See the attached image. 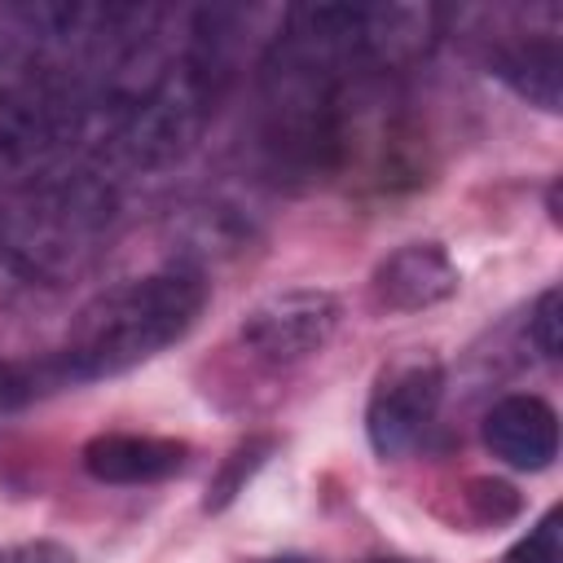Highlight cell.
Instances as JSON below:
<instances>
[{
    "label": "cell",
    "instance_id": "9c48e42d",
    "mask_svg": "<svg viewBox=\"0 0 563 563\" xmlns=\"http://www.w3.org/2000/svg\"><path fill=\"white\" fill-rule=\"evenodd\" d=\"M57 387H62V374H57L53 356H40V361H0V418L35 405L40 396H48Z\"/></svg>",
    "mask_w": 563,
    "mask_h": 563
},
{
    "label": "cell",
    "instance_id": "6da1fadb",
    "mask_svg": "<svg viewBox=\"0 0 563 563\" xmlns=\"http://www.w3.org/2000/svg\"><path fill=\"white\" fill-rule=\"evenodd\" d=\"M207 299H211L207 273L180 260L145 277H128L97 290L75 312L62 347L48 352L62 374V387L114 378L145 365L150 356L180 343L198 325Z\"/></svg>",
    "mask_w": 563,
    "mask_h": 563
},
{
    "label": "cell",
    "instance_id": "7a4b0ae2",
    "mask_svg": "<svg viewBox=\"0 0 563 563\" xmlns=\"http://www.w3.org/2000/svg\"><path fill=\"white\" fill-rule=\"evenodd\" d=\"M114 224V185L92 167L40 172L0 207V282L57 290L92 264Z\"/></svg>",
    "mask_w": 563,
    "mask_h": 563
},
{
    "label": "cell",
    "instance_id": "8fae6325",
    "mask_svg": "<svg viewBox=\"0 0 563 563\" xmlns=\"http://www.w3.org/2000/svg\"><path fill=\"white\" fill-rule=\"evenodd\" d=\"M559 321H563V295L559 286H545L528 312V343L541 352V361H559V347H563Z\"/></svg>",
    "mask_w": 563,
    "mask_h": 563
},
{
    "label": "cell",
    "instance_id": "8992f818",
    "mask_svg": "<svg viewBox=\"0 0 563 563\" xmlns=\"http://www.w3.org/2000/svg\"><path fill=\"white\" fill-rule=\"evenodd\" d=\"M457 290V268L440 242H405L387 260H378L369 277V295L387 312H418L444 303Z\"/></svg>",
    "mask_w": 563,
    "mask_h": 563
},
{
    "label": "cell",
    "instance_id": "ba28073f",
    "mask_svg": "<svg viewBox=\"0 0 563 563\" xmlns=\"http://www.w3.org/2000/svg\"><path fill=\"white\" fill-rule=\"evenodd\" d=\"M79 462L97 484H158L189 466V444L172 435L101 431L84 444Z\"/></svg>",
    "mask_w": 563,
    "mask_h": 563
},
{
    "label": "cell",
    "instance_id": "30bf717a",
    "mask_svg": "<svg viewBox=\"0 0 563 563\" xmlns=\"http://www.w3.org/2000/svg\"><path fill=\"white\" fill-rule=\"evenodd\" d=\"M268 449H273V440L268 435H255V440H242L229 457H224V466L216 471V479H211V488H207V510H224L238 493H242V484L264 466V457H268Z\"/></svg>",
    "mask_w": 563,
    "mask_h": 563
},
{
    "label": "cell",
    "instance_id": "5bb4252c",
    "mask_svg": "<svg viewBox=\"0 0 563 563\" xmlns=\"http://www.w3.org/2000/svg\"><path fill=\"white\" fill-rule=\"evenodd\" d=\"M0 563H75V554L57 541H18L0 545Z\"/></svg>",
    "mask_w": 563,
    "mask_h": 563
},
{
    "label": "cell",
    "instance_id": "2e32d148",
    "mask_svg": "<svg viewBox=\"0 0 563 563\" xmlns=\"http://www.w3.org/2000/svg\"><path fill=\"white\" fill-rule=\"evenodd\" d=\"M369 563H418V559H369Z\"/></svg>",
    "mask_w": 563,
    "mask_h": 563
},
{
    "label": "cell",
    "instance_id": "52a82bcc",
    "mask_svg": "<svg viewBox=\"0 0 563 563\" xmlns=\"http://www.w3.org/2000/svg\"><path fill=\"white\" fill-rule=\"evenodd\" d=\"M484 444L515 471H545L559 457V418L541 396L515 391L484 413Z\"/></svg>",
    "mask_w": 563,
    "mask_h": 563
},
{
    "label": "cell",
    "instance_id": "4fadbf2b",
    "mask_svg": "<svg viewBox=\"0 0 563 563\" xmlns=\"http://www.w3.org/2000/svg\"><path fill=\"white\" fill-rule=\"evenodd\" d=\"M466 501L475 506V519L479 523H501V519H510L519 510L515 488L501 484V479H471L466 484Z\"/></svg>",
    "mask_w": 563,
    "mask_h": 563
},
{
    "label": "cell",
    "instance_id": "3957f363",
    "mask_svg": "<svg viewBox=\"0 0 563 563\" xmlns=\"http://www.w3.org/2000/svg\"><path fill=\"white\" fill-rule=\"evenodd\" d=\"M339 317H343V308L330 290L290 286V290H273L255 308H246L238 339L264 365H295V361L317 356L334 339Z\"/></svg>",
    "mask_w": 563,
    "mask_h": 563
},
{
    "label": "cell",
    "instance_id": "9a60e30c",
    "mask_svg": "<svg viewBox=\"0 0 563 563\" xmlns=\"http://www.w3.org/2000/svg\"><path fill=\"white\" fill-rule=\"evenodd\" d=\"M268 563H312V559H295V554H286V559H268Z\"/></svg>",
    "mask_w": 563,
    "mask_h": 563
},
{
    "label": "cell",
    "instance_id": "5b68a950",
    "mask_svg": "<svg viewBox=\"0 0 563 563\" xmlns=\"http://www.w3.org/2000/svg\"><path fill=\"white\" fill-rule=\"evenodd\" d=\"M488 70L510 84L528 106L545 110V114H559V101H563V48H559V31L545 26V31H506L488 44L484 53Z\"/></svg>",
    "mask_w": 563,
    "mask_h": 563
},
{
    "label": "cell",
    "instance_id": "7c38bea8",
    "mask_svg": "<svg viewBox=\"0 0 563 563\" xmlns=\"http://www.w3.org/2000/svg\"><path fill=\"white\" fill-rule=\"evenodd\" d=\"M506 563H563V545H559V506H550L510 550Z\"/></svg>",
    "mask_w": 563,
    "mask_h": 563
},
{
    "label": "cell",
    "instance_id": "277c9868",
    "mask_svg": "<svg viewBox=\"0 0 563 563\" xmlns=\"http://www.w3.org/2000/svg\"><path fill=\"white\" fill-rule=\"evenodd\" d=\"M444 400V365L435 356H400L391 361L365 405V435L374 444L378 457H405L409 449H418V440L427 435V427L435 422Z\"/></svg>",
    "mask_w": 563,
    "mask_h": 563
}]
</instances>
